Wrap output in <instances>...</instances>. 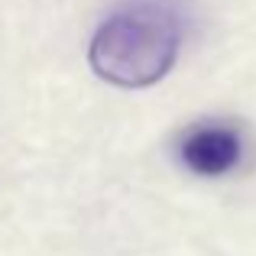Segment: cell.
Wrapping results in <instances>:
<instances>
[{
	"label": "cell",
	"instance_id": "cell-1",
	"mask_svg": "<svg viewBox=\"0 0 256 256\" xmlns=\"http://www.w3.org/2000/svg\"><path fill=\"white\" fill-rule=\"evenodd\" d=\"M178 42V20L162 6L146 4L107 20L91 39L88 62L110 84L146 88L169 75Z\"/></svg>",
	"mask_w": 256,
	"mask_h": 256
},
{
	"label": "cell",
	"instance_id": "cell-2",
	"mask_svg": "<svg viewBox=\"0 0 256 256\" xmlns=\"http://www.w3.org/2000/svg\"><path fill=\"white\" fill-rule=\"evenodd\" d=\"M178 152H182V162L194 175L218 178V175L237 169L240 156H244V140L227 124H201L185 133Z\"/></svg>",
	"mask_w": 256,
	"mask_h": 256
}]
</instances>
